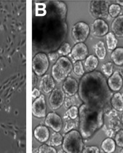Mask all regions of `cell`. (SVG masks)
<instances>
[{"label":"cell","instance_id":"obj_1","mask_svg":"<svg viewBox=\"0 0 123 153\" xmlns=\"http://www.w3.org/2000/svg\"><path fill=\"white\" fill-rule=\"evenodd\" d=\"M78 93L83 104L88 107L102 109L104 113L112 111L113 91L109 88L106 77L100 72L93 71L83 75Z\"/></svg>","mask_w":123,"mask_h":153},{"label":"cell","instance_id":"obj_2","mask_svg":"<svg viewBox=\"0 0 123 153\" xmlns=\"http://www.w3.org/2000/svg\"><path fill=\"white\" fill-rule=\"evenodd\" d=\"M104 111L90 108L83 104L79 109V128L83 139L92 137L103 125Z\"/></svg>","mask_w":123,"mask_h":153},{"label":"cell","instance_id":"obj_3","mask_svg":"<svg viewBox=\"0 0 123 153\" xmlns=\"http://www.w3.org/2000/svg\"><path fill=\"white\" fill-rule=\"evenodd\" d=\"M82 136L79 131L72 130L66 133L63 140V150L65 152H82L84 149Z\"/></svg>","mask_w":123,"mask_h":153},{"label":"cell","instance_id":"obj_4","mask_svg":"<svg viewBox=\"0 0 123 153\" xmlns=\"http://www.w3.org/2000/svg\"><path fill=\"white\" fill-rule=\"evenodd\" d=\"M73 69V65L68 58L62 56L58 58L52 68V76L55 81L61 83L69 76Z\"/></svg>","mask_w":123,"mask_h":153},{"label":"cell","instance_id":"obj_5","mask_svg":"<svg viewBox=\"0 0 123 153\" xmlns=\"http://www.w3.org/2000/svg\"><path fill=\"white\" fill-rule=\"evenodd\" d=\"M90 26L85 22L80 21L72 26L71 31V36L75 43H82L88 37L90 34Z\"/></svg>","mask_w":123,"mask_h":153},{"label":"cell","instance_id":"obj_6","mask_svg":"<svg viewBox=\"0 0 123 153\" xmlns=\"http://www.w3.org/2000/svg\"><path fill=\"white\" fill-rule=\"evenodd\" d=\"M109 1H91L90 2V13L96 19L106 18L109 16Z\"/></svg>","mask_w":123,"mask_h":153},{"label":"cell","instance_id":"obj_7","mask_svg":"<svg viewBox=\"0 0 123 153\" xmlns=\"http://www.w3.org/2000/svg\"><path fill=\"white\" fill-rule=\"evenodd\" d=\"M32 67L34 72L37 76L45 75L49 68V59L45 53H39L33 58Z\"/></svg>","mask_w":123,"mask_h":153},{"label":"cell","instance_id":"obj_8","mask_svg":"<svg viewBox=\"0 0 123 153\" xmlns=\"http://www.w3.org/2000/svg\"><path fill=\"white\" fill-rule=\"evenodd\" d=\"M47 106H46L45 97L44 95L36 98L32 104V114L37 118H44L46 117Z\"/></svg>","mask_w":123,"mask_h":153},{"label":"cell","instance_id":"obj_9","mask_svg":"<svg viewBox=\"0 0 123 153\" xmlns=\"http://www.w3.org/2000/svg\"><path fill=\"white\" fill-rule=\"evenodd\" d=\"M65 93L61 88H55L49 97V104L50 108L54 110L61 107L65 100Z\"/></svg>","mask_w":123,"mask_h":153},{"label":"cell","instance_id":"obj_10","mask_svg":"<svg viewBox=\"0 0 123 153\" xmlns=\"http://www.w3.org/2000/svg\"><path fill=\"white\" fill-rule=\"evenodd\" d=\"M91 31L94 37H103L109 33V26L103 19H95L92 24Z\"/></svg>","mask_w":123,"mask_h":153},{"label":"cell","instance_id":"obj_11","mask_svg":"<svg viewBox=\"0 0 123 153\" xmlns=\"http://www.w3.org/2000/svg\"><path fill=\"white\" fill-rule=\"evenodd\" d=\"M45 125L51 128L55 132H60L62 129V119L55 112H50L46 116Z\"/></svg>","mask_w":123,"mask_h":153},{"label":"cell","instance_id":"obj_12","mask_svg":"<svg viewBox=\"0 0 123 153\" xmlns=\"http://www.w3.org/2000/svg\"><path fill=\"white\" fill-rule=\"evenodd\" d=\"M87 55H88V48L83 42L76 44L72 49V52H71V56L76 61H81L85 59Z\"/></svg>","mask_w":123,"mask_h":153},{"label":"cell","instance_id":"obj_13","mask_svg":"<svg viewBox=\"0 0 123 153\" xmlns=\"http://www.w3.org/2000/svg\"><path fill=\"white\" fill-rule=\"evenodd\" d=\"M79 90L77 81L72 76H68L63 83V91L68 96H73Z\"/></svg>","mask_w":123,"mask_h":153},{"label":"cell","instance_id":"obj_14","mask_svg":"<svg viewBox=\"0 0 123 153\" xmlns=\"http://www.w3.org/2000/svg\"><path fill=\"white\" fill-rule=\"evenodd\" d=\"M55 80L50 74H45L42 76L39 82V88L44 93L48 94L54 90Z\"/></svg>","mask_w":123,"mask_h":153},{"label":"cell","instance_id":"obj_15","mask_svg":"<svg viewBox=\"0 0 123 153\" xmlns=\"http://www.w3.org/2000/svg\"><path fill=\"white\" fill-rule=\"evenodd\" d=\"M107 83L111 91H114V92H117L120 90H121L123 85L122 76L120 75L119 72H114L112 75L109 77Z\"/></svg>","mask_w":123,"mask_h":153},{"label":"cell","instance_id":"obj_16","mask_svg":"<svg viewBox=\"0 0 123 153\" xmlns=\"http://www.w3.org/2000/svg\"><path fill=\"white\" fill-rule=\"evenodd\" d=\"M34 136L36 140L39 142H46L48 141L50 138V132H49L48 128L44 125H39L36 127L34 131Z\"/></svg>","mask_w":123,"mask_h":153},{"label":"cell","instance_id":"obj_17","mask_svg":"<svg viewBox=\"0 0 123 153\" xmlns=\"http://www.w3.org/2000/svg\"><path fill=\"white\" fill-rule=\"evenodd\" d=\"M112 30L117 37H123V15L115 18L112 24Z\"/></svg>","mask_w":123,"mask_h":153},{"label":"cell","instance_id":"obj_18","mask_svg":"<svg viewBox=\"0 0 123 153\" xmlns=\"http://www.w3.org/2000/svg\"><path fill=\"white\" fill-rule=\"evenodd\" d=\"M98 65V60L96 56L94 55H90L89 56L86 58L85 61H84V72L87 73L92 72L95 70Z\"/></svg>","mask_w":123,"mask_h":153},{"label":"cell","instance_id":"obj_19","mask_svg":"<svg viewBox=\"0 0 123 153\" xmlns=\"http://www.w3.org/2000/svg\"><path fill=\"white\" fill-rule=\"evenodd\" d=\"M111 104L117 112H123V95L120 93L113 94L111 99Z\"/></svg>","mask_w":123,"mask_h":153},{"label":"cell","instance_id":"obj_20","mask_svg":"<svg viewBox=\"0 0 123 153\" xmlns=\"http://www.w3.org/2000/svg\"><path fill=\"white\" fill-rule=\"evenodd\" d=\"M111 59L118 66L123 65V47H117L111 54Z\"/></svg>","mask_w":123,"mask_h":153},{"label":"cell","instance_id":"obj_21","mask_svg":"<svg viewBox=\"0 0 123 153\" xmlns=\"http://www.w3.org/2000/svg\"><path fill=\"white\" fill-rule=\"evenodd\" d=\"M101 149L103 152L108 153L114 152L116 150V142L112 138H106L102 141Z\"/></svg>","mask_w":123,"mask_h":153},{"label":"cell","instance_id":"obj_22","mask_svg":"<svg viewBox=\"0 0 123 153\" xmlns=\"http://www.w3.org/2000/svg\"><path fill=\"white\" fill-rule=\"evenodd\" d=\"M94 50H95V53L98 59L101 60V61L105 59L106 56V50L103 42L99 41L97 42L94 46Z\"/></svg>","mask_w":123,"mask_h":153},{"label":"cell","instance_id":"obj_23","mask_svg":"<svg viewBox=\"0 0 123 153\" xmlns=\"http://www.w3.org/2000/svg\"><path fill=\"white\" fill-rule=\"evenodd\" d=\"M106 42L109 50H112L113 51L117 48L118 41H117L116 36L114 35L113 32H109L106 35Z\"/></svg>","mask_w":123,"mask_h":153},{"label":"cell","instance_id":"obj_24","mask_svg":"<svg viewBox=\"0 0 123 153\" xmlns=\"http://www.w3.org/2000/svg\"><path fill=\"white\" fill-rule=\"evenodd\" d=\"M63 136L59 132H55L51 135V139L50 141H49V144L52 147H58L63 144Z\"/></svg>","mask_w":123,"mask_h":153},{"label":"cell","instance_id":"obj_25","mask_svg":"<svg viewBox=\"0 0 123 153\" xmlns=\"http://www.w3.org/2000/svg\"><path fill=\"white\" fill-rule=\"evenodd\" d=\"M113 69H114V66H113L112 62H106L104 64H103L101 66V71L104 76L109 77L112 75L113 74Z\"/></svg>","mask_w":123,"mask_h":153},{"label":"cell","instance_id":"obj_26","mask_svg":"<svg viewBox=\"0 0 123 153\" xmlns=\"http://www.w3.org/2000/svg\"><path fill=\"white\" fill-rule=\"evenodd\" d=\"M72 52V47L70 44L68 42H64L59 47L58 50V53L61 56H66Z\"/></svg>","mask_w":123,"mask_h":153},{"label":"cell","instance_id":"obj_27","mask_svg":"<svg viewBox=\"0 0 123 153\" xmlns=\"http://www.w3.org/2000/svg\"><path fill=\"white\" fill-rule=\"evenodd\" d=\"M121 13V7L117 4H112L109 6V14L111 17L117 18Z\"/></svg>","mask_w":123,"mask_h":153},{"label":"cell","instance_id":"obj_28","mask_svg":"<svg viewBox=\"0 0 123 153\" xmlns=\"http://www.w3.org/2000/svg\"><path fill=\"white\" fill-rule=\"evenodd\" d=\"M74 72L76 75L79 76H82L84 74V69L82 64L80 61H76L73 66Z\"/></svg>","mask_w":123,"mask_h":153},{"label":"cell","instance_id":"obj_29","mask_svg":"<svg viewBox=\"0 0 123 153\" xmlns=\"http://www.w3.org/2000/svg\"><path fill=\"white\" fill-rule=\"evenodd\" d=\"M67 115L69 116L72 120H75L79 116V109L76 106H72L70 108L68 109L66 112Z\"/></svg>","mask_w":123,"mask_h":153},{"label":"cell","instance_id":"obj_30","mask_svg":"<svg viewBox=\"0 0 123 153\" xmlns=\"http://www.w3.org/2000/svg\"><path fill=\"white\" fill-rule=\"evenodd\" d=\"M110 126L112 129L115 131H120V122L117 116H113L110 119Z\"/></svg>","mask_w":123,"mask_h":153},{"label":"cell","instance_id":"obj_31","mask_svg":"<svg viewBox=\"0 0 123 153\" xmlns=\"http://www.w3.org/2000/svg\"><path fill=\"white\" fill-rule=\"evenodd\" d=\"M38 152L55 153V152H57V151H56V150H55V148H53L52 146H49V145H47V144H42V146H40V147L38 148Z\"/></svg>","mask_w":123,"mask_h":153},{"label":"cell","instance_id":"obj_32","mask_svg":"<svg viewBox=\"0 0 123 153\" xmlns=\"http://www.w3.org/2000/svg\"><path fill=\"white\" fill-rule=\"evenodd\" d=\"M75 127H76V123L74 122V120L70 119V120L66 121V125L64 127V131L65 133H68L70 131H72V129H74Z\"/></svg>","mask_w":123,"mask_h":153},{"label":"cell","instance_id":"obj_33","mask_svg":"<svg viewBox=\"0 0 123 153\" xmlns=\"http://www.w3.org/2000/svg\"><path fill=\"white\" fill-rule=\"evenodd\" d=\"M115 142L118 147H123V130H120L115 136Z\"/></svg>","mask_w":123,"mask_h":153},{"label":"cell","instance_id":"obj_34","mask_svg":"<svg viewBox=\"0 0 123 153\" xmlns=\"http://www.w3.org/2000/svg\"><path fill=\"white\" fill-rule=\"evenodd\" d=\"M72 105L73 106H81L83 104L82 101L81 100L80 95L79 94H75L74 95L72 96Z\"/></svg>","mask_w":123,"mask_h":153},{"label":"cell","instance_id":"obj_35","mask_svg":"<svg viewBox=\"0 0 123 153\" xmlns=\"http://www.w3.org/2000/svg\"><path fill=\"white\" fill-rule=\"evenodd\" d=\"M82 152L88 153V152H93L98 153L100 152V150L96 146H91V147H86L83 149Z\"/></svg>","mask_w":123,"mask_h":153},{"label":"cell","instance_id":"obj_36","mask_svg":"<svg viewBox=\"0 0 123 153\" xmlns=\"http://www.w3.org/2000/svg\"><path fill=\"white\" fill-rule=\"evenodd\" d=\"M47 57H48V59L50 62L55 63L59 58V54L57 52H51V53H48Z\"/></svg>","mask_w":123,"mask_h":153},{"label":"cell","instance_id":"obj_37","mask_svg":"<svg viewBox=\"0 0 123 153\" xmlns=\"http://www.w3.org/2000/svg\"><path fill=\"white\" fill-rule=\"evenodd\" d=\"M64 105H65L66 108L69 109V108H70L71 106H72V99H71V98H69V97H66V98H65V100H64Z\"/></svg>","mask_w":123,"mask_h":153},{"label":"cell","instance_id":"obj_38","mask_svg":"<svg viewBox=\"0 0 123 153\" xmlns=\"http://www.w3.org/2000/svg\"><path fill=\"white\" fill-rule=\"evenodd\" d=\"M40 91L37 89V88H34L32 91V98L34 99H36L38 97L40 96Z\"/></svg>","mask_w":123,"mask_h":153},{"label":"cell","instance_id":"obj_39","mask_svg":"<svg viewBox=\"0 0 123 153\" xmlns=\"http://www.w3.org/2000/svg\"><path fill=\"white\" fill-rule=\"evenodd\" d=\"M36 84V76L34 74L33 75V85L35 86V85Z\"/></svg>","mask_w":123,"mask_h":153},{"label":"cell","instance_id":"obj_40","mask_svg":"<svg viewBox=\"0 0 123 153\" xmlns=\"http://www.w3.org/2000/svg\"><path fill=\"white\" fill-rule=\"evenodd\" d=\"M116 2L120 6H123V0H117V1H116Z\"/></svg>","mask_w":123,"mask_h":153},{"label":"cell","instance_id":"obj_41","mask_svg":"<svg viewBox=\"0 0 123 153\" xmlns=\"http://www.w3.org/2000/svg\"><path fill=\"white\" fill-rule=\"evenodd\" d=\"M119 73L120 74V75H121L122 76H123V65L121 67H120V72H119Z\"/></svg>","mask_w":123,"mask_h":153},{"label":"cell","instance_id":"obj_42","mask_svg":"<svg viewBox=\"0 0 123 153\" xmlns=\"http://www.w3.org/2000/svg\"><path fill=\"white\" fill-rule=\"evenodd\" d=\"M121 123H122V127H123V112H122V117H121Z\"/></svg>","mask_w":123,"mask_h":153},{"label":"cell","instance_id":"obj_43","mask_svg":"<svg viewBox=\"0 0 123 153\" xmlns=\"http://www.w3.org/2000/svg\"><path fill=\"white\" fill-rule=\"evenodd\" d=\"M120 152H121V153H123V147H122V150H120Z\"/></svg>","mask_w":123,"mask_h":153}]
</instances>
